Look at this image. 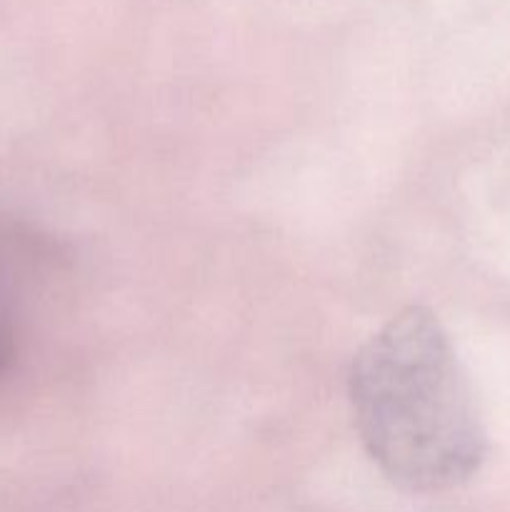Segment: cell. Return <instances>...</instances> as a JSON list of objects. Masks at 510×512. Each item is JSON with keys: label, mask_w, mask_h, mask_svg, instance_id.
I'll return each instance as SVG.
<instances>
[{"label": "cell", "mask_w": 510, "mask_h": 512, "mask_svg": "<svg viewBox=\"0 0 510 512\" xmlns=\"http://www.w3.org/2000/svg\"><path fill=\"white\" fill-rule=\"evenodd\" d=\"M15 358V333L8 320L0 315V373L8 370V365Z\"/></svg>", "instance_id": "7a4b0ae2"}, {"label": "cell", "mask_w": 510, "mask_h": 512, "mask_svg": "<svg viewBox=\"0 0 510 512\" xmlns=\"http://www.w3.org/2000/svg\"><path fill=\"white\" fill-rule=\"evenodd\" d=\"M360 443L405 493H445L488 458V433L450 335L410 305L375 330L348 375Z\"/></svg>", "instance_id": "6da1fadb"}]
</instances>
